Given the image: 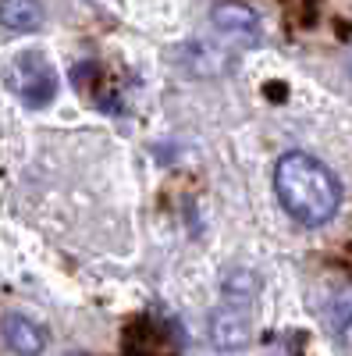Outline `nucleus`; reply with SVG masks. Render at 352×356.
Wrapping results in <instances>:
<instances>
[{
	"instance_id": "4",
	"label": "nucleus",
	"mask_w": 352,
	"mask_h": 356,
	"mask_svg": "<svg viewBox=\"0 0 352 356\" xmlns=\"http://www.w3.org/2000/svg\"><path fill=\"white\" fill-rule=\"evenodd\" d=\"M210 339L217 349H242L249 342V317L239 307H217L210 314Z\"/></svg>"
},
{
	"instance_id": "3",
	"label": "nucleus",
	"mask_w": 352,
	"mask_h": 356,
	"mask_svg": "<svg viewBox=\"0 0 352 356\" xmlns=\"http://www.w3.org/2000/svg\"><path fill=\"white\" fill-rule=\"evenodd\" d=\"M210 22L221 36L235 40V43H256L260 40V18L253 15V8L235 4V0H224L210 11Z\"/></svg>"
},
{
	"instance_id": "6",
	"label": "nucleus",
	"mask_w": 352,
	"mask_h": 356,
	"mask_svg": "<svg viewBox=\"0 0 352 356\" xmlns=\"http://www.w3.org/2000/svg\"><path fill=\"white\" fill-rule=\"evenodd\" d=\"M0 25L8 33H36L43 25L40 0H0Z\"/></svg>"
},
{
	"instance_id": "7",
	"label": "nucleus",
	"mask_w": 352,
	"mask_h": 356,
	"mask_svg": "<svg viewBox=\"0 0 352 356\" xmlns=\"http://www.w3.org/2000/svg\"><path fill=\"white\" fill-rule=\"evenodd\" d=\"M331 328H335V339L352 353V289L338 292L331 300Z\"/></svg>"
},
{
	"instance_id": "2",
	"label": "nucleus",
	"mask_w": 352,
	"mask_h": 356,
	"mask_svg": "<svg viewBox=\"0 0 352 356\" xmlns=\"http://www.w3.org/2000/svg\"><path fill=\"white\" fill-rule=\"evenodd\" d=\"M4 79L11 93L28 107H43L57 93V72L40 50H22L18 57H11Z\"/></svg>"
},
{
	"instance_id": "5",
	"label": "nucleus",
	"mask_w": 352,
	"mask_h": 356,
	"mask_svg": "<svg viewBox=\"0 0 352 356\" xmlns=\"http://www.w3.org/2000/svg\"><path fill=\"white\" fill-rule=\"evenodd\" d=\"M4 339H8V346L18 356H40L47 349V332L40 328L36 321H28L22 314H11L4 321Z\"/></svg>"
},
{
	"instance_id": "8",
	"label": "nucleus",
	"mask_w": 352,
	"mask_h": 356,
	"mask_svg": "<svg viewBox=\"0 0 352 356\" xmlns=\"http://www.w3.org/2000/svg\"><path fill=\"white\" fill-rule=\"evenodd\" d=\"M349 72H352V57H349Z\"/></svg>"
},
{
	"instance_id": "1",
	"label": "nucleus",
	"mask_w": 352,
	"mask_h": 356,
	"mask_svg": "<svg viewBox=\"0 0 352 356\" xmlns=\"http://www.w3.org/2000/svg\"><path fill=\"white\" fill-rule=\"evenodd\" d=\"M274 193L285 214L306 228L328 225L342 207V182L335 171L303 150H292L274 164Z\"/></svg>"
}]
</instances>
